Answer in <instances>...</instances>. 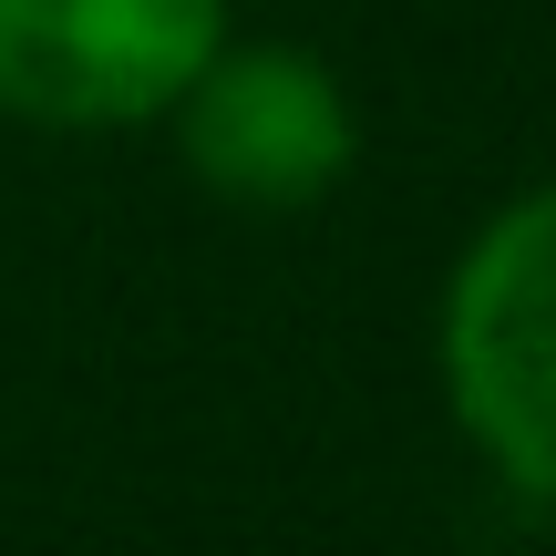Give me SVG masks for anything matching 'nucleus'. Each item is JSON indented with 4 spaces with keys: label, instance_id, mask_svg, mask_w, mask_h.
<instances>
[{
    "label": "nucleus",
    "instance_id": "3",
    "mask_svg": "<svg viewBox=\"0 0 556 556\" xmlns=\"http://www.w3.org/2000/svg\"><path fill=\"white\" fill-rule=\"evenodd\" d=\"M227 31V0H0V124L144 135Z\"/></svg>",
    "mask_w": 556,
    "mask_h": 556
},
{
    "label": "nucleus",
    "instance_id": "2",
    "mask_svg": "<svg viewBox=\"0 0 556 556\" xmlns=\"http://www.w3.org/2000/svg\"><path fill=\"white\" fill-rule=\"evenodd\" d=\"M165 135H176V165L197 176V197L238 206V217H309L361 165V103L319 52L227 31L176 93Z\"/></svg>",
    "mask_w": 556,
    "mask_h": 556
},
{
    "label": "nucleus",
    "instance_id": "1",
    "mask_svg": "<svg viewBox=\"0 0 556 556\" xmlns=\"http://www.w3.org/2000/svg\"><path fill=\"white\" fill-rule=\"evenodd\" d=\"M433 381L464 454L556 516V176L484 206L433 299Z\"/></svg>",
    "mask_w": 556,
    "mask_h": 556
}]
</instances>
